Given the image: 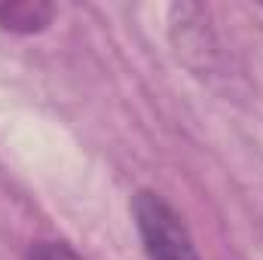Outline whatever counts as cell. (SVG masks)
Returning a JSON list of instances; mask_svg holds the SVG:
<instances>
[{
    "mask_svg": "<svg viewBox=\"0 0 263 260\" xmlns=\"http://www.w3.org/2000/svg\"><path fill=\"white\" fill-rule=\"evenodd\" d=\"M52 18H55V6L43 0L0 3V28L12 34H40Z\"/></svg>",
    "mask_w": 263,
    "mask_h": 260,
    "instance_id": "2",
    "label": "cell"
},
{
    "mask_svg": "<svg viewBox=\"0 0 263 260\" xmlns=\"http://www.w3.org/2000/svg\"><path fill=\"white\" fill-rule=\"evenodd\" d=\"M132 217L150 260H199L187 224L159 193L138 190L132 196Z\"/></svg>",
    "mask_w": 263,
    "mask_h": 260,
    "instance_id": "1",
    "label": "cell"
},
{
    "mask_svg": "<svg viewBox=\"0 0 263 260\" xmlns=\"http://www.w3.org/2000/svg\"><path fill=\"white\" fill-rule=\"evenodd\" d=\"M28 260H83V257L65 242H37L31 248Z\"/></svg>",
    "mask_w": 263,
    "mask_h": 260,
    "instance_id": "3",
    "label": "cell"
}]
</instances>
